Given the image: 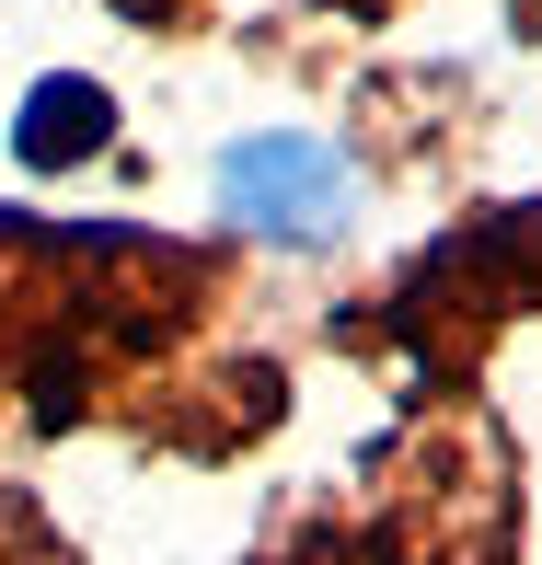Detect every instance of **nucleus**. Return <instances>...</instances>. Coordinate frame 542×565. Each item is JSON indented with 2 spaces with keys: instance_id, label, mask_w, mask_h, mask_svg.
I'll return each instance as SVG.
<instances>
[{
  "instance_id": "1",
  "label": "nucleus",
  "mask_w": 542,
  "mask_h": 565,
  "mask_svg": "<svg viewBox=\"0 0 542 565\" xmlns=\"http://www.w3.org/2000/svg\"><path fill=\"white\" fill-rule=\"evenodd\" d=\"M220 220L254 231V243L323 254V243H347V220H358V173H347V150L300 139V127H254V139L220 150Z\"/></svg>"
},
{
  "instance_id": "2",
  "label": "nucleus",
  "mask_w": 542,
  "mask_h": 565,
  "mask_svg": "<svg viewBox=\"0 0 542 565\" xmlns=\"http://www.w3.org/2000/svg\"><path fill=\"white\" fill-rule=\"evenodd\" d=\"M508 531H520V484H508L497 439L416 450L393 508V565H508Z\"/></svg>"
},
{
  "instance_id": "3",
  "label": "nucleus",
  "mask_w": 542,
  "mask_h": 565,
  "mask_svg": "<svg viewBox=\"0 0 542 565\" xmlns=\"http://www.w3.org/2000/svg\"><path fill=\"white\" fill-rule=\"evenodd\" d=\"M105 139H116V105H105V82H82V70L35 82L23 116H12V162L23 173H70V162H93Z\"/></svg>"
}]
</instances>
